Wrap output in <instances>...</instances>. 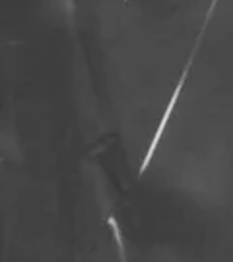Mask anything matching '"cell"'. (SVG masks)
<instances>
[{
	"label": "cell",
	"mask_w": 233,
	"mask_h": 262,
	"mask_svg": "<svg viewBox=\"0 0 233 262\" xmlns=\"http://www.w3.org/2000/svg\"><path fill=\"white\" fill-rule=\"evenodd\" d=\"M190 62H193V58L188 60V64H186L185 72H183V76H181V82H179V85L175 88V92H173V97H171V101H169L167 105V111H165V115H163V119H161V122H159V128L158 132H156V136H154V140H152V146H150L148 154H146V159H144V163H142V173H144V169L148 167V163L152 161V156H154V151H156V148H158L159 144V138H161V134H163V130H165V126H167V121L169 117H171V113H173V107H175V103H177L179 99V94H181V88H183V82H185L186 74H188V66H190Z\"/></svg>",
	"instance_id": "1"
}]
</instances>
